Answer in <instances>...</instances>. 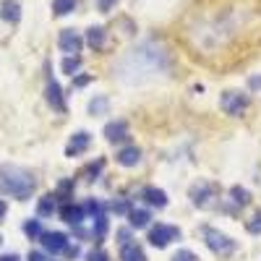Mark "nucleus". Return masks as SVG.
Returning <instances> with one entry per match:
<instances>
[{
	"label": "nucleus",
	"mask_w": 261,
	"mask_h": 261,
	"mask_svg": "<svg viewBox=\"0 0 261 261\" xmlns=\"http://www.w3.org/2000/svg\"><path fill=\"white\" fill-rule=\"evenodd\" d=\"M123 261H146V256H144V251H141V246H136V243H128L125 248H123Z\"/></svg>",
	"instance_id": "obj_18"
},
{
	"label": "nucleus",
	"mask_w": 261,
	"mask_h": 261,
	"mask_svg": "<svg viewBox=\"0 0 261 261\" xmlns=\"http://www.w3.org/2000/svg\"><path fill=\"white\" fill-rule=\"evenodd\" d=\"M34 178L32 172H27L24 167H13V165H6L3 170H0V188H3L6 193H11L13 199L24 201L32 196L34 191Z\"/></svg>",
	"instance_id": "obj_1"
},
{
	"label": "nucleus",
	"mask_w": 261,
	"mask_h": 261,
	"mask_svg": "<svg viewBox=\"0 0 261 261\" xmlns=\"http://www.w3.org/2000/svg\"><path fill=\"white\" fill-rule=\"evenodd\" d=\"M84 206H76V204H63L60 206V217H63V222H68V225H73V227H79L81 222H84Z\"/></svg>",
	"instance_id": "obj_9"
},
{
	"label": "nucleus",
	"mask_w": 261,
	"mask_h": 261,
	"mask_svg": "<svg viewBox=\"0 0 261 261\" xmlns=\"http://www.w3.org/2000/svg\"><path fill=\"white\" fill-rule=\"evenodd\" d=\"M60 68H63V73H68V76H73L79 68H81V58H65L63 63H60Z\"/></svg>",
	"instance_id": "obj_25"
},
{
	"label": "nucleus",
	"mask_w": 261,
	"mask_h": 261,
	"mask_svg": "<svg viewBox=\"0 0 261 261\" xmlns=\"http://www.w3.org/2000/svg\"><path fill=\"white\" fill-rule=\"evenodd\" d=\"M246 227H248V232H251V235H258V232H261V212L251 217V220H248V225H246Z\"/></svg>",
	"instance_id": "obj_26"
},
{
	"label": "nucleus",
	"mask_w": 261,
	"mask_h": 261,
	"mask_svg": "<svg viewBox=\"0 0 261 261\" xmlns=\"http://www.w3.org/2000/svg\"><path fill=\"white\" fill-rule=\"evenodd\" d=\"M76 8V0H53V11L58 16H68Z\"/></svg>",
	"instance_id": "obj_20"
},
{
	"label": "nucleus",
	"mask_w": 261,
	"mask_h": 261,
	"mask_svg": "<svg viewBox=\"0 0 261 261\" xmlns=\"http://www.w3.org/2000/svg\"><path fill=\"white\" fill-rule=\"evenodd\" d=\"M115 160H118L123 167H134V165H139V160H141V149H139V146H125V149L118 151Z\"/></svg>",
	"instance_id": "obj_13"
},
{
	"label": "nucleus",
	"mask_w": 261,
	"mask_h": 261,
	"mask_svg": "<svg viewBox=\"0 0 261 261\" xmlns=\"http://www.w3.org/2000/svg\"><path fill=\"white\" fill-rule=\"evenodd\" d=\"M86 258H89V261H110V258H107V253L102 251V248H94L89 256H86Z\"/></svg>",
	"instance_id": "obj_29"
},
{
	"label": "nucleus",
	"mask_w": 261,
	"mask_h": 261,
	"mask_svg": "<svg viewBox=\"0 0 261 261\" xmlns=\"http://www.w3.org/2000/svg\"><path fill=\"white\" fill-rule=\"evenodd\" d=\"M128 241H130V232H128V230H118V243H120L123 248L128 246Z\"/></svg>",
	"instance_id": "obj_33"
},
{
	"label": "nucleus",
	"mask_w": 261,
	"mask_h": 261,
	"mask_svg": "<svg viewBox=\"0 0 261 261\" xmlns=\"http://www.w3.org/2000/svg\"><path fill=\"white\" fill-rule=\"evenodd\" d=\"M89 81H92V76H76L73 79V86H86Z\"/></svg>",
	"instance_id": "obj_34"
},
{
	"label": "nucleus",
	"mask_w": 261,
	"mask_h": 261,
	"mask_svg": "<svg viewBox=\"0 0 261 261\" xmlns=\"http://www.w3.org/2000/svg\"><path fill=\"white\" fill-rule=\"evenodd\" d=\"M0 16H3L6 21H11V24H16V21L21 18V6L16 3V0H3V6H0Z\"/></svg>",
	"instance_id": "obj_14"
},
{
	"label": "nucleus",
	"mask_w": 261,
	"mask_h": 261,
	"mask_svg": "<svg viewBox=\"0 0 261 261\" xmlns=\"http://www.w3.org/2000/svg\"><path fill=\"white\" fill-rule=\"evenodd\" d=\"M89 141H92V136L86 134V130H79V134H73V139L68 141V146H65V154H68V157H79L81 151L89 149Z\"/></svg>",
	"instance_id": "obj_8"
},
{
	"label": "nucleus",
	"mask_w": 261,
	"mask_h": 261,
	"mask_svg": "<svg viewBox=\"0 0 261 261\" xmlns=\"http://www.w3.org/2000/svg\"><path fill=\"white\" fill-rule=\"evenodd\" d=\"M172 261H196V256L191 251H178L175 256H172Z\"/></svg>",
	"instance_id": "obj_30"
},
{
	"label": "nucleus",
	"mask_w": 261,
	"mask_h": 261,
	"mask_svg": "<svg viewBox=\"0 0 261 261\" xmlns=\"http://www.w3.org/2000/svg\"><path fill=\"white\" fill-rule=\"evenodd\" d=\"M45 94H47V102L53 105V110L65 113V99H63V92H60V86H58V81H55V79H50V81H47Z\"/></svg>",
	"instance_id": "obj_10"
},
{
	"label": "nucleus",
	"mask_w": 261,
	"mask_h": 261,
	"mask_svg": "<svg viewBox=\"0 0 261 261\" xmlns=\"http://www.w3.org/2000/svg\"><path fill=\"white\" fill-rule=\"evenodd\" d=\"M128 136V123L125 120H113L105 125V139L107 141H123Z\"/></svg>",
	"instance_id": "obj_11"
},
{
	"label": "nucleus",
	"mask_w": 261,
	"mask_h": 261,
	"mask_svg": "<svg viewBox=\"0 0 261 261\" xmlns=\"http://www.w3.org/2000/svg\"><path fill=\"white\" fill-rule=\"evenodd\" d=\"M71 193H73V180H60V183H58V191H55L58 201H65V204H68Z\"/></svg>",
	"instance_id": "obj_19"
},
{
	"label": "nucleus",
	"mask_w": 261,
	"mask_h": 261,
	"mask_svg": "<svg viewBox=\"0 0 261 261\" xmlns=\"http://www.w3.org/2000/svg\"><path fill=\"white\" fill-rule=\"evenodd\" d=\"M55 209H58V196H55V193H45V196L39 199V204H37L39 217H50Z\"/></svg>",
	"instance_id": "obj_15"
},
{
	"label": "nucleus",
	"mask_w": 261,
	"mask_h": 261,
	"mask_svg": "<svg viewBox=\"0 0 261 261\" xmlns=\"http://www.w3.org/2000/svg\"><path fill=\"white\" fill-rule=\"evenodd\" d=\"M144 201L149 204V206H157V209H162L165 204H167V193L162 191V188H154V186H149V188H144Z\"/></svg>",
	"instance_id": "obj_12"
},
{
	"label": "nucleus",
	"mask_w": 261,
	"mask_h": 261,
	"mask_svg": "<svg viewBox=\"0 0 261 261\" xmlns=\"http://www.w3.org/2000/svg\"><path fill=\"white\" fill-rule=\"evenodd\" d=\"M102 167H105V162H102V160H97V162H92L89 167H86L84 172H86V175H92V178H94V175H97V172H99Z\"/></svg>",
	"instance_id": "obj_28"
},
{
	"label": "nucleus",
	"mask_w": 261,
	"mask_h": 261,
	"mask_svg": "<svg viewBox=\"0 0 261 261\" xmlns=\"http://www.w3.org/2000/svg\"><path fill=\"white\" fill-rule=\"evenodd\" d=\"M258 86H261V76H253L251 79V89H258Z\"/></svg>",
	"instance_id": "obj_37"
},
{
	"label": "nucleus",
	"mask_w": 261,
	"mask_h": 261,
	"mask_svg": "<svg viewBox=\"0 0 261 261\" xmlns=\"http://www.w3.org/2000/svg\"><path fill=\"white\" fill-rule=\"evenodd\" d=\"M0 217H6V201L0 199Z\"/></svg>",
	"instance_id": "obj_38"
},
{
	"label": "nucleus",
	"mask_w": 261,
	"mask_h": 261,
	"mask_svg": "<svg viewBox=\"0 0 261 261\" xmlns=\"http://www.w3.org/2000/svg\"><path fill=\"white\" fill-rule=\"evenodd\" d=\"M230 196H232V201L241 204V206H246V204L251 201V193H248L246 188H241V186H232V188H230Z\"/></svg>",
	"instance_id": "obj_21"
},
{
	"label": "nucleus",
	"mask_w": 261,
	"mask_h": 261,
	"mask_svg": "<svg viewBox=\"0 0 261 261\" xmlns=\"http://www.w3.org/2000/svg\"><path fill=\"white\" fill-rule=\"evenodd\" d=\"M0 261H21L16 253H6V256H0Z\"/></svg>",
	"instance_id": "obj_36"
},
{
	"label": "nucleus",
	"mask_w": 261,
	"mask_h": 261,
	"mask_svg": "<svg viewBox=\"0 0 261 261\" xmlns=\"http://www.w3.org/2000/svg\"><path fill=\"white\" fill-rule=\"evenodd\" d=\"M86 45L94 47V50L105 47V29L102 27H92L89 32H86Z\"/></svg>",
	"instance_id": "obj_17"
},
{
	"label": "nucleus",
	"mask_w": 261,
	"mask_h": 261,
	"mask_svg": "<svg viewBox=\"0 0 261 261\" xmlns=\"http://www.w3.org/2000/svg\"><path fill=\"white\" fill-rule=\"evenodd\" d=\"M0 246H3V235H0Z\"/></svg>",
	"instance_id": "obj_39"
},
{
	"label": "nucleus",
	"mask_w": 261,
	"mask_h": 261,
	"mask_svg": "<svg viewBox=\"0 0 261 261\" xmlns=\"http://www.w3.org/2000/svg\"><path fill=\"white\" fill-rule=\"evenodd\" d=\"M24 232L32 238V241H39V238L45 235V232H42V225H39V220H29V222L24 225Z\"/></svg>",
	"instance_id": "obj_24"
},
{
	"label": "nucleus",
	"mask_w": 261,
	"mask_h": 261,
	"mask_svg": "<svg viewBox=\"0 0 261 261\" xmlns=\"http://www.w3.org/2000/svg\"><path fill=\"white\" fill-rule=\"evenodd\" d=\"M58 45H60V50L68 55V58H79V53H81V47H84V39H81V34L73 32V29H63Z\"/></svg>",
	"instance_id": "obj_4"
},
{
	"label": "nucleus",
	"mask_w": 261,
	"mask_h": 261,
	"mask_svg": "<svg viewBox=\"0 0 261 261\" xmlns=\"http://www.w3.org/2000/svg\"><path fill=\"white\" fill-rule=\"evenodd\" d=\"M113 212H115V214H128L130 206H128V201H115V204H113Z\"/></svg>",
	"instance_id": "obj_31"
},
{
	"label": "nucleus",
	"mask_w": 261,
	"mask_h": 261,
	"mask_svg": "<svg viewBox=\"0 0 261 261\" xmlns=\"http://www.w3.org/2000/svg\"><path fill=\"white\" fill-rule=\"evenodd\" d=\"M220 105H222V110L227 115H241V113H246V107H248V97L241 94V92H225Z\"/></svg>",
	"instance_id": "obj_5"
},
{
	"label": "nucleus",
	"mask_w": 261,
	"mask_h": 261,
	"mask_svg": "<svg viewBox=\"0 0 261 261\" xmlns=\"http://www.w3.org/2000/svg\"><path fill=\"white\" fill-rule=\"evenodd\" d=\"M214 196H217V188L209 186V183H201V186H193V188H191V199H193V204H196V206H201V209L212 206V199H214Z\"/></svg>",
	"instance_id": "obj_7"
},
{
	"label": "nucleus",
	"mask_w": 261,
	"mask_h": 261,
	"mask_svg": "<svg viewBox=\"0 0 261 261\" xmlns=\"http://www.w3.org/2000/svg\"><path fill=\"white\" fill-rule=\"evenodd\" d=\"M29 261H47V256L42 253V251H32L29 253Z\"/></svg>",
	"instance_id": "obj_35"
},
{
	"label": "nucleus",
	"mask_w": 261,
	"mask_h": 261,
	"mask_svg": "<svg viewBox=\"0 0 261 261\" xmlns=\"http://www.w3.org/2000/svg\"><path fill=\"white\" fill-rule=\"evenodd\" d=\"M94 220H97V225H94V230H92V238L99 243L102 238H105V232H107V217L99 214V217H94Z\"/></svg>",
	"instance_id": "obj_23"
},
{
	"label": "nucleus",
	"mask_w": 261,
	"mask_h": 261,
	"mask_svg": "<svg viewBox=\"0 0 261 261\" xmlns=\"http://www.w3.org/2000/svg\"><path fill=\"white\" fill-rule=\"evenodd\" d=\"M180 238V230L172 227V225H157L149 230V243L154 248H167L172 241H178Z\"/></svg>",
	"instance_id": "obj_3"
},
{
	"label": "nucleus",
	"mask_w": 261,
	"mask_h": 261,
	"mask_svg": "<svg viewBox=\"0 0 261 261\" xmlns=\"http://www.w3.org/2000/svg\"><path fill=\"white\" fill-rule=\"evenodd\" d=\"M42 241V246H45V251H50V253H63L65 248H68V235L65 232H45L39 238Z\"/></svg>",
	"instance_id": "obj_6"
},
{
	"label": "nucleus",
	"mask_w": 261,
	"mask_h": 261,
	"mask_svg": "<svg viewBox=\"0 0 261 261\" xmlns=\"http://www.w3.org/2000/svg\"><path fill=\"white\" fill-rule=\"evenodd\" d=\"M107 107H110L107 97H94V99L89 102V113H92V115H105V113H107Z\"/></svg>",
	"instance_id": "obj_22"
},
{
	"label": "nucleus",
	"mask_w": 261,
	"mask_h": 261,
	"mask_svg": "<svg viewBox=\"0 0 261 261\" xmlns=\"http://www.w3.org/2000/svg\"><path fill=\"white\" fill-rule=\"evenodd\" d=\"M115 3H118V0H97V8H99L102 13H107V11H110Z\"/></svg>",
	"instance_id": "obj_32"
},
{
	"label": "nucleus",
	"mask_w": 261,
	"mask_h": 261,
	"mask_svg": "<svg viewBox=\"0 0 261 261\" xmlns=\"http://www.w3.org/2000/svg\"><path fill=\"white\" fill-rule=\"evenodd\" d=\"M149 220H151V214H149L146 209H130V212H128V222H130V227H136V230L146 227Z\"/></svg>",
	"instance_id": "obj_16"
},
{
	"label": "nucleus",
	"mask_w": 261,
	"mask_h": 261,
	"mask_svg": "<svg viewBox=\"0 0 261 261\" xmlns=\"http://www.w3.org/2000/svg\"><path fill=\"white\" fill-rule=\"evenodd\" d=\"M204 238H206V246L214 253H220V256H227V253L235 251V241H230L227 235H222L220 230H214V227H204Z\"/></svg>",
	"instance_id": "obj_2"
},
{
	"label": "nucleus",
	"mask_w": 261,
	"mask_h": 261,
	"mask_svg": "<svg viewBox=\"0 0 261 261\" xmlns=\"http://www.w3.org/2000/svg\"><path fill=\"white\" fill-rule=\"evenodd\" d=\"M84 212H89V214H94V217H99V214H102V204L92 199V201H86V204H84Z\"/></svg>",
	"instance_id": "obj_27"
}]
</instances>
